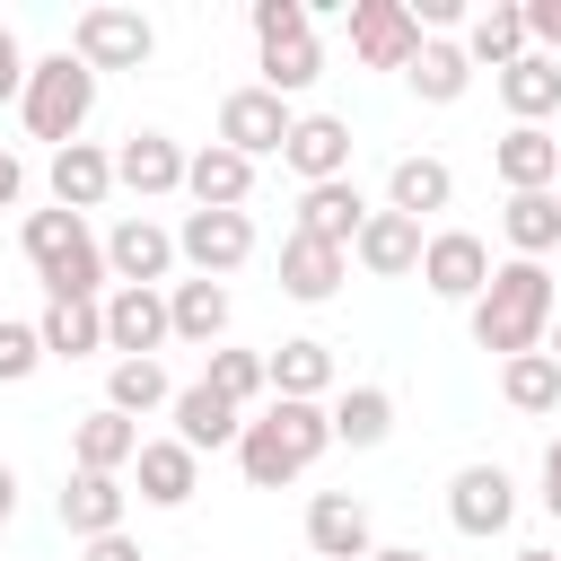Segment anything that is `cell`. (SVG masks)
Wrapping results in <instances>:
<instances>
[{"mask_svg": "<svg viewBox=\"0 0 561 561\" xmlns=\"http://www.w3.org/2000/svg\"><path fill=\"white\" fill-rule=\"evenodd\" d=\"M368 210H377V202H368L351 175H342V184H307V193H298V237H316V245H342V254H351V245H359V228H368Z\"/></svg>", "mask_w": 561, "mask_h": 561, "instance_id": "19", "label": "cell"}, {"mask_svg": "<svg viewBox=\"0 0 561 561\" xmlns=\"http://www.w3.org/2000/svg\"><path fill=\"white\" fill-rule=\"evenodd\" d=\"M175 263H184V254H175V228H158L149 210L114 219V237H105V272H114V289H167Z\"/></svg>", "mask_w": 561, "mask_h": 561, "instance_id": "10", "label": "cell"}, {"mask_svg": "<svg viewBox=\"0 0 561 561\" xmlns=\"http://www.w3.org/2000/svg\"><path fill=\"white\" fill-rule=\"evenodd\" d=\"M421 219H403V210H368V228H359V245H351V263L368 272V280H403V272H421Z\"/></svg>", "mask_w": 561, "mask_h": 561, "instance_id": "20", "label": "cell"}, {"mask_svg": "<svg viewBox=\"0 0 561 561\" xmlns=\"http://www.w3.org/2000/svg\"><path fill=\"white\" fill-rule=\"evenodd\" d=\"M88 114H96V70L61 44V53H44L35 70H26V96H18V123L44 140V149H70L79 131H88Z\"/></svg>", "mask_w": 561, "mask_h": 561, "instance_id": "4", "label": "cell"}, {"mask_svg": "<svg viewBox=\"0 0 561 561\" xmlns=\"http://www.w3.org/2000/svg\"><path fill=\"white\" fill-rule=\"evenodd\" d=\"M324 447H333V412H324V403H289V394H272V403L245 421V438H237V473H245L254 491H280V482L316 473Z\"/></svg>", "mask_w": 561, "mask_h": 561, "instance_id": "2", "label": "cell"}, {"mask_svg": "<svg viewBox=\"0 0 561 561\" xmlns=\"http://www.w3.org/2000/svg\"><path fill=\"white\" fill-rule=\"evenodd\" d=\"M131 456H140V421H123L114 403L70 421V473H131Z\"/></svg>", "mask_w": 561, "mask_h": 561, "instance_id": "21", "label": "cell"}, {"mask_svg": "<svg viewBox=\"0 0 561 561\" xmlns=\"http://www.w3.org/2000/svg\"><path fill=\"white\" fill-rule=\"evenodd\" d=\"M254 53H263V88L272 96H307L324 79V44L316 35H280V44H254Z\"/></svg>", "mask_w": 561, "mask_h": 561, "instance_id": "37", "label": "cell"}, {"mask_svg": "<svg viewBox=\"0 0 561 561\" xmlns=\"http://www.w3.org/2000/svg\"><path fill=\"white\" fill-rule=\"evenodd\" d=\"M491 88H500V105H508L517 123H552V114H561V61H552V53H526V61H508Z\"/></svg>", "mask_w": 561, "mask_h": 561, "instance_id": "31", "label": "cell"}, {"mask_svg": "<svg viewBox=\"0 0 561 561\" xmlns=\"http://www.w3.org/2000/svg\"><path fill=\"white\" fill-rule=\"evenodd\" d=\"M167 324H175V342L219 351V333H228V289H219V280H167Z\"/></svg>", "mask_w": 561, "mask_h": 561, "instance_id": "32", "label": "cell"}, {"mask_svg": "<svg viewBox=\"0 0 561 561\" xmlns=\"http://www.w3.org/2000/svg\"><path fill=\"white\" fill-rule=\"evenodd\" d=\"M412 53H421L412 0H351V61L359 70H412Z\"/></svg>", "mask_w": 561, "mask_h": 561, "instance_id": "9", "label": "cell"}, {"mask_svg": "<svg viewBox=\"0 0 561 561\" xmlns=\"http://www.w3.org/2000/svg\"><path fill=\"white\" fill-rule=\"evenodd\" d=\"M526 44L561 61V0H526Z\"/></svg>", "mask_w": 561, "mask_h": 561, "instance_id": "42", "label": "cell"}, {"mask_svg": "<svg viewBox=\"0 0 561 561\" xmlns=\"http://www.w3.org/2000/svg\"><path fill=\"white\" fill-rule=\"evenodd\" d=\"M403 88H412L421 105H456V96L473 88V61H465V44H456V35H421V53H412Z\"/></svg>", "mask_w": 561, "mask_h": 561, "instance_id": "30", "label": "cell"}, {"mask_svg": "<svg viewBox=\"0 0 561 561\" xmlns=\"http://www.w3.org/2000/svg\"><path fill=\"white\" fill-rule=\"evenodd\" d=\"M307 552H316V561H368V552H377L368 500H351V491H316V500H307Z\"/></svg>", "mask_w": 561, "mask_h": 561, "instance_id": "15", "label": "cell"}, {"mask_svg": "<svg viewBox=\"0 0 561 561\" xmlns=\"http://www.w3.org/2000/svg\"><path fill=\"white\" fill-rule=\"evenodd\" d=\"M500 237H508V254H517V263H543V254L561 245V202H552V193H508Z\"/></svg>", "mask_w": 561, "mask_h": 561, "instance_id": "35", "label": "cell"}, {"mask_svg": "<svg viewBox=\"0 0 561 561\" xmlns=\"http://www.w3.org/2000/svg\"><path fill=\"white\" fill-rule=\"evenodd\" d=\"M421 289L447 298V307H473V298L491 289V245H482L473 228H430V245H421Z\"/></svg>", "mask_w": 561, "mask_h": 561, "instance_id": "8", "label": "cell"}, {"mask_svg": "<svg viewBox=\"0 0 561 561\" xmlns=\"http://www.w3.org/2000/svg\"><path fill=\"white\" fill-rule=\"evenodd\" d=\"M447 202H456V167H447V158L412 149V158H394V167H386V210L430 219V210H447Z\"/></svg>", "mask_w": 561, "mask_h": 561, "instance_id": "26", "label": "cell"}, {"mask_svg": "<svg viewBox=\"0 0 561 561\" xmlns=\"http://www.w3.org/2000/svg\"><path fill=\"white\" fill-rule=\"evenodd\" d=\"M26 70H35V61H26L18 26H0V105H18V96H26Z\"/></svg>", "mask_w": 561, "mask_h": 561, "instance_id": "41", "label": "cell"}, {"mask_svg": "<svg viewBox=\"0 0 561 561\" xmlns=\"http://www.w3.org/2000/svg\"><path fill=\"white\" fill-rule=\"evenodd\" d=\"M35 333H44V359H96L105 351V298H44Z\"/></svg>", "mask_w": 561, "mask_h": 561, "instance_id": "27", "label": "cell"}, {"mask_svg": "<svg viewBox=\"0 0 561 561\" xmlns=\"http://www.w3.org/2000/svg\"><path fill=\"white\" fill-rule=\"evenodd\" d=\"M131 491L149 500V508H184L193 491H202V456L167 430V438H140V456H131Z\"/></svg>", "mask_w": 561, "mask_h": 561, "instance_id": "16", "label": "cell"}, {"mask_svg": "<svg viewBox=\"0 0 561 561\" xmlns=\"http://www.w3.org/2000/svg\"><path fill=\"white\" fill-rule=\"evenodd\" d=\"M473 316V342L491 351V359H526V351H543L552 342V316H561V289H552V272L543 263H491V289L465 307Z\"/></svg>", "mask_w": 561, "mask_h": 561, "instance_id": "1", "label": "cell"}, {"mask_svg": "<svg viewBox=\"0 0 561 561\" xmlns=\"http://www.w3.org/2000/svg\"><path fill=\"white\" fill-rule=\"evenodd\" d=\"M552 202H561V184H552Z\"/></svg>", "mask_w": 561, "mask_h": 561, "instance_id": "51", "label": "cell"}, {"mask_svg": "<svg viewBox=\"0 0 561 561\" xmlns=\"http://www.w3.org/2000/svg\"><path fill=\"white\" fill-rule=\"evenodd\" d=\"M543 517L561 526V430H552V447H543Z\"/></svg>", "mask_w": 561, "mask_h": 561, "instance_id": "44", "label": "cell"}, {"mask_svg": "<svg viewBox=\"0 0 561 561\" xmlns=\"http://www.w3.org/2000/svg\"><path fill=\"white\" fill-rule=\"evenodd\" d=\"M263 359H272V394H289V403H324V394H333V342L289 333V342H272Z\"/></svg>", "mask_w": 561, "mask_h": 561, "instance_id": "28", "label": "cell"}, {"mask_svg": "<svg viewBox=\"0 0 561 561\" xmlns=\"http://www.w3.org/2000/svg\"><path fill=\"white\" fill-rule=\"evenodd\" d=\"M324 412H333V447H386L394 438V394L386 386H342Z\"/></svg>", "mask_w": 561, "mask_h": 561, "instance_id": "33", "label": "cell"}, {"mask_svg": "<svg viewBox=\"0 0 561 561\" xmlns=\"http://www.w3.org/2000/svg\"><path fill=\"white\" fill-rule=\"evenodd\" d=\"M289 123H298V114H289V96H272L263 79H254V88H228V96H219V140H228L237 158H254V167L289 149Z\"/></svg>", "mask_w": 561, "mask_h": 561, "instance_id": "7", "label": "cell"}, {"mask_svg": "<svg viewBox=\"0 0 561 561\" xmlns=\"http://www.w3.org/2000/svg\"><path fill=\"white\" fill-rule=\"evenodd\" d=\"M44 184H53V210H79V219H88V210L114 193V149H96V140H70V149H53Z\"/></svg>", "mask_w": 561, "mask_h": 561, "instance_id": "22", "label": "cell"}, {"mask_svg": "<svg viewBox=\"0 0 561 561\" xmlns=\"http://www.w3.org/2000/svg\"><path fill=\"white\" fill-rule=\"evenodd\" d=\"M245 26H254V44H280V35H316V9L307 0H254Z\"/></svg>", "mask_w": 561, "mask_h": 561, "instance_id": "40", "label": "cell"}, {"mask_svg": "<svg viewBox=\"0 0 561 561\" xmlns=\"http://www.w3.org/2000/svg\"><path fill=\"white\" fill-rule=\"evenodd\" d=\"M167 412H175V438H184L193 456H202V447H237V438H245V412H237L228 394H210L202 377H193V386H175V403H167Z\"/></svg>", "mask_w": 561, "mask_h": 561, "instance_id": "29", "label": "cell"}, {"mask_svg": "<svg viewBox=\"0 0 561 561\" xmlns=\"http://www.w3.org/2000/svg\"><path fill=\"white\" fill-rule=\"evenodd\" d=\"M202 386H210V394H228V403L245 412L254 394H272V359H263V351H228V342H219V351H210V368H202Z\"/></svg>", "mask_w": 561, "mask_h": 561, "instance_id": "38", "label": "cell"}, {"mask_svg": "<svg viewBox=\"0 0 561 561\" xmlns=\"http://www.w3.org/2000/svg\"><path fill=\"white\" fill-rule=\"evenodd\" d=\"M184 167H193V149H184L175 131H131V140L114 149V184H123V193H140V202L184 193Z\"/></svg>", "mask_w": 561, "mask_h": 561, "instance_id": "12", "label": "cell"}, {"mask_svg": "<svg viewBox=\"0 0 561 561\" xmlns=\"http://www.w3.org/2000/svg\"><path fill=\"white\" fill-rule=\"evenodd\" d=\"M53 508H61L70 543H96V535H123V517H131V491H123V473H70Z\"/></svg>", "mask_w": 561, "mask_h": 561, "instance_id": "17", "label": "cell"}, {"mask_svg": "<svg viewBox=\"0 0 561 561\" xmlns=\"http://www.w3.org/2000/svg\"><path fill=\"white\" fill-rule=\"evenodd\" d=\"M184 193H193V210H245L254 202V158H237L228 140H202L193 167H184Z\"/></svg>", "mask_w": 561, "mask_h": 561, "instance_id": "23", "label": "cell"}, {"mask_svg": "<svg viewBox=\"0 0 561 561\" xmlns=\"http://www.w3.org/2000/svg\"><path fill=\"white\" fill-rule=\"evenodd\" d=\"M447 517H456V535L491 543V535L517 526V482H508L500 465H465V473L447 482Z\"/></svg>", "mask_w": 561, "mask_h": 561, "instance_id": "11", "label": "cell"}, {"mask_svg": "<svg viewBox=\"0 0 561 561\" xmlns=\"http://www.w3.org/2000/svg\"><path fill=\"white\" fill-rule=\"evenodd\" d=\"M44 368V333L26 316H0V386H26Z\"/></svg>", "mask_w": 561, "mask_h": 561, "instance_id": "39", "label": "cell"}, {"mask_svg": "<svg viewBox=\"0 0 561 561\" xmlns=\"http://www.w3.org/2000/svg\"><path fill=\"white\" fill-rule=\"evenodd\" d=\"M342 280H351V254L342 245H316V237H280V289L298 298V307H324V298H342Z\"/></svg>", "mask_w": 561, "mask_h": 561, "instance_id": "24", "label": "cell"}, {"mask_svg": "<svg viewBox=\"0 0 561 561\" xmlns=\"http://www.w3.org/2000/svg\"><path fill=\"white\" fill-rule=\"evenodd\" d=\"M500 403H508V412H526V421H543V412H561V359H552V351H526V359H500Z\"/></svg>", "mask_w": 561, "mask_h": 561, "instance_id": "34", "label": "cell"}, {"mask_svg": "<svg viewBox=\"0 0 561 561\" xmlns=\"http://www.w3.org/2000/svg\"><path fill=\"white\" fill-rule=\"evenodd\" d=\"M280 167L298 175V193H307V184H342V175H351V123H342V114H298Z\"/></svg>", "mask_w": 561, "mask_h": 561, "instance_id": "14", "label": "cell"}, {"mask_svg": "<svg viewBox=\"0 0 561 561\" xmlns=\"http://www.w3.org/2000/svg\"><path fill=\"white\" fill-rule=\"evenodd\" d=\"M368 561H430V552H421V543H377Z\"/></svg>", "mask_w": 561, "mask_h": 561, "instance_id": "48", "label": "cell"}, {"mask_svg": "<svg viewBox=\"0 0 561 561\" xmlns=\"http://www.w3.org/2000/svg\"><path fill=\"white\" fill-rule=\"evenodd\" d=\"M70 53H79L88 70H149V53H158V26H149L140 9H114V0H96V9H79V18H70Z\"/></svg>", "mask_w": 561, "mask_h": 561, "instance_id": "5", "label": "cell"}, {"mask_svg": "<svg viewBox=\"0 0 561 561\" xmlns=\"http://www.w3.org/2000/svg\"><path fill=\"white\" fill-rule=\"evenodd\" d=\"M167 342H175L167 289H105V351L114 359H158Z\"/></svg>", "mask_w": 561, "mask_h": 561, "instance_id": "13", "label": "cell"}, {"mask_svg": "<svg viewBox=\"0 0 561 561\" xmlns=\"http://www.w3.org/2000/svg\"><path fill=\"white\" fill-rule=\"evenodd\" d=\"M18 245H26L35 280H44V298H105V289H114V272H105V237H96L79 210H26Z\"/></svg>", "mask_w": 561, "mask_h": 561, "instance_id": "3", "label": "cell"}, {"mask_svg": "<svg viewBox=\"0 0 561 561\" xmlns=\"http://www.w3.org/2000/svg\"><path fill=\"white\" fill-rule=\"evenodd\" d=\"M508 561H561V552H543V543H526V552H508Z\"/></svg>", "mask_w": 561, "mask_h": 561, "instance_id": "49", "label": "cell"}, {"mask_svg": "<svg viewBox=\"0 0 561 561\" xmlns=\"http://www.w3.org/2000/svg\"><path fill=\"white\" fill-rule=\"evenodd\" d=\"M175 254L193 263V280H228L254 263V219L245 210H184L175 219Z\"/></svg>", "mask_w": 561, "mask_h": 561, "instance_id": "6", "label": "cell"}, {"mask_svg": "<svg viewBox=\"0 0 561 561\" xmlns=\"http://www.w3.org/2000/svg\"><path fill=\"white\" fill-rule=\"evenodd\" d=\"M9 517H18V465L0 456V526H9Z\"/></svg>", "mask_w": 561, "mask_h": 561, "instance_id": "47", "label": "cell"}, {"mask_svg": "<svg viewBox=\"0 0 561 561\" xmlns=\"http://www.w3.org/2000/svg\"><path fill=\"white\" fill-rule=\"evenodd\" d=\"M105 403H114L123 421H149V412L175 403V386H167L158 359H114V368H105Z\"/></svg>", "mask_w": 561, "mask_h": 561, "instance_id": "36", "label": "cell"}, {"mask_svg": "<svg viewBox=\"0 0 561 561\" xmlns=\"http://www.w3.org/2000/svg\"><path fill=\"white\" fill-rule=\"evenodd\" d=\"M79 561H149L131 535H96V543H79Z\"/></svg>", "mask_w": 561, "mask_h": 561, "instance_id": "43", "label": "cell"}, {"mask_svg": "<svg viewBox=\"0 0 561 561\" xmlns=\"http://www.w3.org/2000/svg\"><path fill=\"white\" fill-rule=\"evenodd\" d=\"M526 53H535V44H526V0H491V9L465 18V61H473V70L500 79V70L526 61Z\"/></svg>", "mask_w": 561, "mask_h": 561, "instance_id": "25", "label": "cell"}, {"mask_svg": "<svg viewBox=\"0 0 561 561\" xmlns=\"http://www.w3.org/2000/svg\"><path fill=\"white\" fill-rule=\"evenodd\" d=\"M491 175H500L508 193H552V184H561V140H552L543 123H508V131L491 140Z\"/></svg>", "mask_w": 561, "mask_h": 561, "instance_id": "18", "label": "cell"}, {"mask_svg": "<svg viewBox=\"0 0 561 561\" xmlns=\"http://www.w3.org/2000/svg\"><path fill=\"white\" fill-rule=\"evenodd\" d=\"M543 351H552V359H561V316H552V342H543Z\"/></svg>", "mask_w": 561, "mask_h": 561, "instance_id": "50", "label": "cell"}, {"mask_svg": "<svg viewBox=\"0 0 561 561\" xmlns=\"http://www.w3.org/2000/svg\"><path fill=\"white\" fill-rule=\"evenodd\" d=\"M412 18H421V26H438V35H447V26H465V0H412Z\"/></svg>", "mask_w": 561, "mask_h": 561, "instance_id": "45", "label": "cell"}, {"mask_svg": "<svg viewBox=\"0 0 561 561\" xmlns=\"http://www.w3.org/2000/svg\"><path fill=\"white\" fill-rule=\"evenodd\" d=\"M26 193V167H18V149H0V210Z\"/></svg>", "mask_w": 561, "mask_h": 561, "instance_id": "46", "label": "cell"}]
</instances>
